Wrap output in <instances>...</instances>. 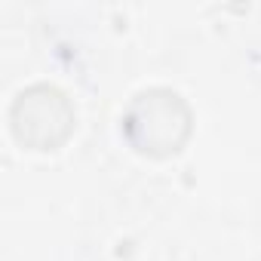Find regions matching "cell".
Segmentation results:
<instances>
[{
	"mask_svg": "<svg viewBox=\"0 0 261 261\" xmlns=\"http://www.w3.org/2000/svg\"><path fill=\"white\" fill-rule=\"evenodd\" d=\"M77 126L74 101L56 83H31L10 105V133L25 151H59Z\"/></svg>",
	"mask_w": 261,
	"mask_h": 261,
	"instance_id": "7a4b0ae2",
	"label": "cell"
},
{
	"mask_svg": "<svg viewBox=\"0 0 261 261\" xmlns=\"http://www.w3.org/2000/svg\"><path fill=\"white\" fill-rule=\"evenodd\" d=\"M194 129V111L181 92L169 86H148L129 98L123 111V139L142 157L178 154Z\"/></svg>",
	"mask_w": 261,
	"mask_h": 261,
	"instance_id": "6da1fadb",
	"label": "cell"
}]
</instances>
